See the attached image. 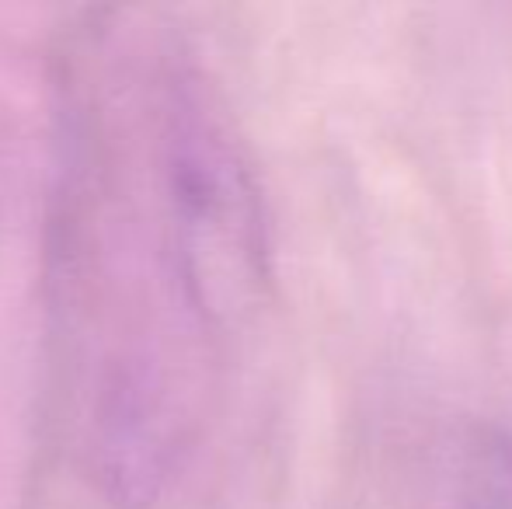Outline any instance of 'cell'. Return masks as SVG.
<instances>
[{
	"label": "cell",
	"mask_w": 512,
	"mask_h": 509,
	"mask_svg": "<svg viewBox=\"0 0 512 509\" xmlns=\"http://www.w3.org/2000/svg\"><path fill=\"white\" fill-rule=\"evenodd\" d=\"M171 231L185 297L216 314L265 279V224L255 182L227 126L196 88H171L168 140Z\"/></svg>",
	"instance_id": "6da1fadb"
},
{
	"label": "cell",
	"mask_w": 512,
	"mask_h": 509,
	"mask_svg": "<svg viewBox=\"0 0 512 509\" xmlns=\"http://www.w3.org/2000/svg\"><path fill=\"white\" fill-rule=\"evenodd\" d=\"M460 509H512V433L474 429L460 461Z\"/></svg>",
	"instance_id": "7a4b0ae2"
}]
</instances>
